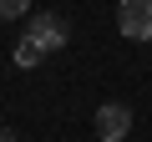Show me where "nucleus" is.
<instances>
[{"label": "nucleus", "mask_w": 152, "mask_h": 142, "mask_svg": "<svg viewBox=\"0 0 152 142\" xmlns=\"http://www.w3.org/2000/svg\"><path fill=\"white\" fill-rule=\"evenodd\" d=\"M41 56H46V46H41L36 36H20V41H15V66L31 71V66H41Z\"/></svg>", "instance_id": "20e7f679"}, {"label": "nucleus", "mask_w": 152, "mask_h": 142, "mask_svg": "<svg viewBox=\"0 0 152 142\" xmlns=\"http://www.w3.org/2000/svg\"><path fill=\"white\" fill-rule=\"evenodd\" d=\"M31 10V0H0V20H20Z\"/></svg>", "instance_id": "39448f33"}, {"label": "nucleus", "mask_w": 152, "mask_h": 142, "mask_svg": "<svg viewBox=\"0 0 152 142\" xmlns=\"http://www.w3.org/2000/svg\"><path fill=\"white\" fill-rule=\"evenodd\" d=\"M127 132H132V107H122V102L96 107V137L102 142H122Z\"/></svg>", "instance_id": "f03ea898"}, {"label": "nucleus", "mask_w": 152, "mask_h": 142, "mask_svg": "<svg viewBox=\"0 0 152 142\" xmlns=\"http://www.w3.org/2000/svg\"><path fill=\"white\" fill-rule=\"evenodd\" d=\"M26 36H36V41L46 46V56H51V51H61V46H66V20H61L56 10H36Z\"/></svg>", "instance_id": "7ed1b4c3"}, {"label": "nucleus", "mask_w": 152, "mask_h": 142, "mask_svg": "<svg viewBox=\"0 0 152 142\" xmlns=\"http://www.w3.org/2000/svg\"><path fill=\"white\" fill-rule=\"evenodd\" d=\"M117 26L127 41H152V0H117Z\"/></svg>", "instance_id": "f257e3e1"}, {"label": "nucleus", "mask_w": 152, "mask_h": 142, "mask_svg": "<svg viewBox=\"0 0 152 142\" xmlns=\"http://www.w3.org/2000/svg\"><path fill=\"white\" fill-rule=\"evenodd\" d=\"M0 142H20V137H15V132H5V127H0Z\"/></svg>", "instance_id": "423d86ee"}]
</instances>
